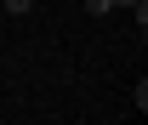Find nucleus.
<instances>
[{"instance_id":"f257e3e1","label":"nucleus","mask_w":148,"mask_h":125,"mask_svg":"<svg viewBox=\"0 0 148 125\" xmlns=\"http://www.w3.org/2000/svg\"><path fill=\"white\" fill-rule=\"evenodd\" d=\"M0 6H6V12H12V17H23V12H29V6H34V0H0Z\"/></svg>"},{"instance_id":"f03ea898","label":"nucleus","mask_w":148,"mask_h":125,"mask_svg":"<svg viewBox=\"0 0 148 125\" xmlns=\"http://www.w3.org/2000/svg\"><path fill=\"white\" fill-rule=\"evenodd\" d=\"M86 6H91V12H108V0H86Z\"/></svg>"},{"instance_id":"7ed1b4c3","label":"nucleus","mask_w":148,"mask_h":125,"mask_svg":"<svg viewBox=\"0 0 148 125\" xmlns=\"http://www.w3.org/2000/svg\"><path fill=\"white\" fill-rule=\"evenodd\" d=\"M108 6H143V0H108Z\"/></svg>"}]
</instances>
